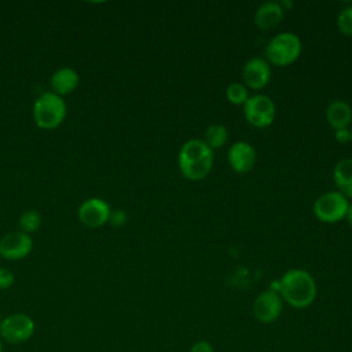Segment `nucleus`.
Instances as JSON below:
<instances>
[{
	"mask_svg": "<svg viewBox=\"0 0 352 352\" xmlns=\"http://www.w3.org/2000/svg\"><path fill=\"white\" fill-rule=\"evenodd\" d=\"M334 138L337 142L340 143H346L349 140H352V135H351V129L348 128H340V129H336L334 132Z\"/></svg>",
	"mask_w": 352,
	"mask_h": 352,
	"instance_id": "b1692460",
	"label": "nucleus"
},
{
	"mask_svg": "<svg viewBox=\"0 0 352 352\" xmlns=\"http://www.w3.org/2000/svg\"><path fill=\"white\" fill-rule=\"evenodd\" d=\"M276 114L274 100L263 94L249 96L243 103V116L246 121L257 128H265L274 122Z\"/></svg>",
	"mask_w": 352,
	"mask_h": 352,
	"instance_id": "0eeeda50",
	"label": "nucleus"
},
{
	"mask_svg": "<svg viewBox=\"0 0 352 352\" xmlns=\"http://www.w3.org/2000/svg\"><path fill=\"white\" fill-rule=\"evenodd\" d=\"M351 135H352V128H351Z\"/></svg>",
	"mask_w": 352,
	"mask_h": 352,
	"instance_id": "cd10ccee",
	"label": "nucleus"
},
{
	"mask_svg": "<svg viewBox=\"0 0 352 352\" xmlns=\"http://www.w3.org/2000/svg\"><path fill=\"white\" fill-rule=\"evenodd\" d=\"M111 208L110 205L98 197L88 198L81 202L77 209V217L81 224L89 228H98L109 223Z\"/></svg>",
	"mask_w": 352,
	"mask_h": 352,
	"instance_id": "1a4fd4ad",
	"label": "nucleus"
},
{
	"mask_svg": "<svg viewBox=\"0 0 352 352\" xmlns=\"http://www.w3.org/2000/svg\"><path fill=\"white\" fill-rule=\"evenodd\" d=\"M78 82H80L78 73L69 66L55 70L50 78L51 92L56 94L60 98L76 91V88L78 87Z\"/></svg>",
	"mask_w": 352,
	"mask_h": 352,
	"instance_id": "ddd939ff",
	"label": "nucleus"
},
{
	"mask_svg": "<svg viewBox=\"0 0 352 352\" xmlns=\"http://www.w3.org/2000/svg\"><path fill=\"white\" fill-rule=\"evenodd\" d=\"M278 293L282 301H286L290 307L304 309L315 301L318 289L314 276L308 271L292 268L280 278Z\"/></svg>",
	"mask_w": 352,
	"mask_h": 352,
	"instance_id": "f257e3e1",
	"label": "nucleus"
},
{
	"mask_svg": "<svg viewBox=\"0 0 352 352\" xmlns=\"http://www.w3.org/2000/svg\"><path fill=\"white\" fill-rule=\"evenodd\" d=\"M226 96L232 104H243L249 98L248 87L241 82H231L226 89Z\"/></svg>",
	"mask_w": 352,
	"mask_h": 352,
	"instance_id": "6ab92c4d",
	"label": "nucleus"
},
{
	"mask_svg": "<svg viewBox=\"0 0 352 352\" xmlns=\"http://www.w3.org/2000/svg\"><path fill=\"white\" fill-rule=\"evenodd\" d=\"M242 77L246 87L252 89L264 88L271 80L270 63L258 56L250 58L242 69Z\"/></svg>",
	"mask_w": 352,
	"mask_h": 352,
	"instance_id": "9b49d317",
	"label": "nucleus"
},
{
	"mask_svg": "<svg viewBox=\"0 0 352 352\" xmlns=\"http://www.w3.org/2000/svg\"><path fill=\"white\" fill-rule=\"evenodd\" d=\"M283 301L279 293L274 289L261 292L253 301V316L258 323H274L282 312Z\"/></svg>",
	"mask_w": 352,
	"mask_h": 352,
	"instance_id": "6e6552de",
	"label": "nucleus"
},
{
	"mask_svg": "<svg viewBox=\"0 0 352 352\" xmlns=\"http://www.w3.org/2000/svg\"><path fill=\"white\" fill-rule=\"evenodd\" d=\"M213 150L204 139H190L180 147L177 164L182 175L192 182L205 179L213 166Z\"/></svg>",
	"mask_w": 352,
	"mask_h": 352,
	"instance_id": "f03ea898",
	"label": "nucleus"
},
{
	"mask_svg": "<svg viewBox=\"0 0 352 352\" xmlns=\"http://www.w3.org/2000/svg\"><path fill=\"white\" fill-rule=\"evenodd\" d=\"M345 219L348 221V224L352 227V204H349L348 206V210H346V214H345Z\"/></svg>",
	"mask_w": 352,
	"mask_h": 352,
	"instance_id": "393cba45",
	"label": "nucleus"
},
{
	"mask_svg": "<svg viewBox=\"0 0 352 352\" xmlns=\"http://www.w3.org/2000/svg\"><path fill=\"white\" fill-rule=\"evenodd\" d=\"M337 26L342 34L352 36V6H348L338 12Z\"/></svg>",
	"mask_w": 352,
	"mask_h": 352,
	"instance_id": "aec40b11",
	"label": "nucleus"
},
{
	"mask_svg": "<svg viewBox=\"0 0 352 352\" xmlns=\"http://www.w3.org/2000/svg\"><path fill=\"white\" fill-rule=\"evenodd\" d=\"M15 282L14 272L8 268L0 267V290H7L10 289Z\"/></svg>",
	"mask_w": 352,
	"mask_h": 352,
	"instance_id": "412c9836",
	"label": "nucleus"
},
{
	"mask_svg": "<svg viewBox=\"0 0 352 352\" xmlns=\"http://www.w3.org/2000/svg\"><path fill=\"white\" fill-rule=\"evenodd\" d=\"M333 179L338 191L345 198L352 199V158H344L336 164Z\"/></svg>",
	"mask_w": 352,
	"mask_h": 352,
	"instance_id": "dca6fc26",
	"label": "nucleus"
},
{
	"mask_svg": "<svg viewBox=\"0 0 352 352\" xmlns=\"http://www.w3.org/2000/svg\"><path fill=\"white\" fill-rule=\"evenodd\" d=\"M228 139V129L223 124H210L205 131L204 142L213 150L221 147Z\"/></svg>",
	"mask_w": 352,
	"mask_h": 352,
	"instance_id": "f3484780",
	"label": "nucleus"
},
{
	"mask_svg": "<svg viewBox=\"0 0 352 352\" xmlns=\"http://www.w3.org/2000/svg\"><path fill=\"white\" fill-rule=\"evenodd\" d=\"M301 48L302 44L297 34L292 32H282L268 41L265 47V56L276 66H287L300 56Z\"/></svg>",
	"mask_w": 352,
	"mask_h": 352,
	"instance_id": "20e7f679",
	"label": "nucleus"
},
{
	"mask_svg": "<svg viewBox=\"0 0 352 352\" xmlns=\"http://www.w3.org/2000/svg\"><path fill=\"white\" fill-rule=\"evenodd\" d=\"M32 249V236L22 231L8 232L0 239V256L10 261L25 258L26 256H29Z\"/></svg>",
	"mask_w": 352,
	"mask_h": 352,
	"instance_id": "9d476101",
	"label": "nucleus"
},
{
	"mask_svg": "<svg viewBox=\"0 0 352 352\" xmlns=\"http://www.w3.org/2000/svg\"><path fill=\"white\" fill-rule=\"evenodd\" d=\"M349 202L340 191L320 194L314 204L315 216L323 223H337L345 219Z\"/></svg>",
	"mask_w": 352,
	"mask_h": 352,
	"instance_id": "423d86ee",
	"label": "nucleus"
},
{
	"mask_svg": "<svg viewBox=\"0 0 352 352\" xmlns=\"http://www.w3.org/2000/svg\"><path fill=\"white\" fill-rule=\"evenodd\" d=\"M36 330V323L28 314L16 312L4 316L0 320V338L12 345L29 341Z\"/></svg>",
	"mask_w": 352,
	"mask_h": 352,
	"instance_id": "39448f33",
	"label": "nucleus"
},
{
	"mask_svg": "<svg viewBox=\"0 0 352 352\" xmlns=\"http://www.w3.org/2000/svg\"><path fill=\"white\" fill-rule=\"evenodd\" d=\"M190 352H214V348L209 341L199 340L191 345Z\"/></svg>",
	"mask_w": 352,
	"mask_h": 352,
	"instance_id": "5701e85b",
	"label": "nucleus"
},
{
	"mask_svg": "<svg viewBox=\"0 0 352 352\" xmlns=\"http://www.w3.org/2000/svg\"><path fill=\"white\" fill-rule=\"evenodd\" d=\"M285 8L278 1H265L260 4L254 12V22L257 28L270 30L276 28L283 19Z\"/></svg>",
	"mask_w": 352,
	"mask_h": 352,
	"instance_id": "4468645a",
	"label": "nucleus"
},
{
	"mask_svg": "<svg viewBox=\"0 0 352 352\" xmlns=\"http://www.w3.org/2000/svg\"><path fill=\"white\" fill-rule=\"evenodd\" d=\"M1 319H3V318H1V311H0V320H1Z\"/></svg>",
	"mask_w": 352,
	"mask_h": 352,
	"instance_id": "bb28decb",
	"label": "nucleus"
},
{
	"mask_svg": "<svg viewBox=\"0 0 352 352\" xmlns=\"http://www.w3.org/2000/svg\"><path fill=\"white\" fill-rule=\"evenodd\" d=\"M228 162L231 168L238 173L249 172L256 162L254 147L245 140L235 142L228 148Z\"/></svg>",
	"mask_w": 352,
	"mask_h": 352,
	"instance_id": "f8f14e48",
	"label": "nucleus"
},
{
	"mask_svg": "<svg viewBox=\"0 0 352 352\" xmlns=\"http://www.w3.org/2000/svg\"><path fill=\"white\" fill-rule=\"evenodd\" d=\"M43 224V219L41 214L36 210V209H28L25 210L18 220V226H19V231L25 232V234H33L36 231L40 230Z\"/></svg>",
	"mask_w": 352,
	"mask_h": 352,
	"instance_id": "a211bd4d",
	"label": "nucleus"
},
{
	"mask_svg": "<svg viewBox=\"0 0 352 352\" xmlns=\"http://www.w3.org/2000/svg\"><path fill=\"white\" fill-rule=\"evenodd\" d=\"M0 352H4V341L0 338Z\"/></svg>",
	"mask_w": 352,
	"mask_h": 352,
	"instance_id": "a878e982",
	"label": "nucleus"
},
{
	"mask_svg": "<svg viewBox=\"0 0 352 352\" xmlns=\"http://www.w3.org/2000/svg\"><path fill=\"white\" fill-rule=\"evenodd\" d=\"M326 120L331 128H348L352 121V107L349 103L341 99H336L329 103L326 109Z\"/></svg>",
	"mask_w": 352,
	"mask_h": 352,
	"instance_id": "2eb2a0df",
	"label": "nucleus"
},
{
	"mask_svg": "<svg viewBox=\"0 0 352 352\" xmlns=\"http://www.w3.org/2000/svg\"><path fill=\"white\" fill-rule=\"evenodd\" d=\"M67 106L63 98L48 91L38 95L33 103V120L41 129H55L66 118Z\"/></svg>",
	"mask_w": 352,
	"mask_h": 352,
	"instance_id": "7ed1b4c3",
	"label": "nucleus"
},
{
	"mask_svg": "<svg viewBox=\"0 0 352 352\" xmlns=\"http://www.w3.org/2000/svg\"><path fill=\"white\" fill-rule=\"evenodd\" d=\"M128 220V214L124 209H111L110 212V217H109V223L114 227H122Z\"/></svg>",
	"mask_w": 352,
	"mask_h": 352,
	"instance_id": "4be33fe9",
	"label": "nucleus"
}]
</instances>
